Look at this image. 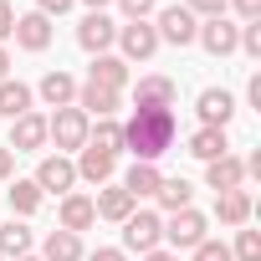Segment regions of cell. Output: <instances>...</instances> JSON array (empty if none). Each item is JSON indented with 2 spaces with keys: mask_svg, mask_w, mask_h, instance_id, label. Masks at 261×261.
Wrapping results in <instances>:
<instances>
[{
  "mask_svg": "<svg viewBox=\"0 0 261 261\" xmlns=\"http://www.w3.org/2000/svg\"><path fill=\"white\" fill-rule=\"evenodd\" d=\"M21 113H31V87L6 77V82H0V118H11V123H16Z\"/></svg>",
  "mask_w": 261,
  "mask_h": 261,
  "instance_id": "7402d4cb",
  "label": "cell"
},
{
  "mask_svg": "<svg viewBox=\"0 0 261 261\" xmlns=\"http://www.w3.org/2000/svg\"><path fill=\"white\" fill-rule=\"evenodd\" d=\"M195 261H230V246H225V241H210V236H205V241L195 246Z\"/></svg>",
  "mask_w": 261,
  "mask_h": 261,
  "instance_id": "4dcf8cb0",
  "label": "cell"
},
{
  "mask_svg": "<svg viewBox=\"0 0 261 261\" xmlns=\"http://www.w3.org/2000/svg\"><path fill=\"white\" fill-rule=\"evenodd\" d=\"M6 72H11V57H6V46H0V82H6Z\"/></svg>",
  "mask_w": 261,
  "mask_h": 261,
  "instance_id": "ab89813d",
  "label": "cell"
},
{
  "mask_svg": "<svg viewBox=\"0 0 261 261\" xmlns=\"http://www.w3.org/2000/svg\"><path fill=\"white\" fill-rule=\"evenodd\" d=\"M205 185L220 190V195H225V190H241V185H246V164H241L236 154H220V159L205 164Z\"/></svg>",
  "mask_w": 261,
  "mask_h": 261,
  "instance_id": "7c38bea8",
  "label": "cell"
},
{
  "mask_svg": "<svg viewBox=\"0 0 261 261\" xmlns=\"http://www.w3.org/2000/svg\"><path fill=\"white\" fill-rule=\"evenodd\" d=\"M16 41H21L26 51H46V46H51V21H46L41 11L16 16Z\"/></svg>",
  "mask_w": 261,
  "mask_h": 261,
  "instance_id": "5bb4252c",
  "label": "cell"
},
{
  "mask_svg": "<svg viewBox=\"0 0 261 261\" xmlns=\"http://www.w3.org/2000/svg\"><path fill=\"white\" fill-rule=\"evenodd\" d=\"M159 179H164V174H159L154 164H134V169L123 174V190L134 195V205H139V200H149V195H159Z\"/></svg>",
  "mask_w": 261,
  "mask_h": 261,
  "instance_id": "d6986e66",
  "label": "cell"
},
{
  "mask_svg": "<svg viewBox=\"0 0 261 261\" xmlns=\"http://www.w3.org/2000/svg\"><path fill=\"white\" fill-rule=\"evenodd\" d=\"M159 241H164V220L154 215V210H134V215H128L123 220V246L128 251H159Z\"/></svg>",
  "mask_w": 261,
  "mask_h": 261,
  "instance_id": "3957f363",
  "label": "cell"
},
{
  "mask_svg": "<svg viewBox=\"0 0 261 261\" xmlns=\"http://www.w3.org/2000/svg\"><path fill=\"white\" fill-rule=\"evenodd\" d=\"M190 200H195V190H190V179H159V205L174 215V210H190Z\"/></svg>",
  "mask_w": 261,
  "mask_h": 261,
  "instance_id": "83f0119b",
  "label": "cell"
},
{
  "mask_svg": "<svg viewBox=\"0 0 261 261\" xmlns=\"http://www.w3.org/2000/svg\"><path fill=\"white\" fill-rule=\"evenodd\" d=\"M154 36H159V41H169V46H190V41L200 36V21H195L185 6H164V11H159Z\"/></svg>",
  "mask_w": 261,
  "mask_h": 261,
  "instance_id": "277c9868",
  "label": "cell"
},
{
  "mask_svg": "<svg viewBox=\"0 0 261 261\" xmlns=\"http://www.w3.org/2000/svg\"><path fill=\"white\" fill-rule=\"evenodd\" d=\"M0 256H31V230L21 225V220H11V225H0Z\"/></svg>",
  "mask_w": 261,
  "mask_h": 261,
  "instance_id": "4316f807",
  "label": "cell"
},
{
  "mask_svg": "<svg viewBox=\"0 0 261 261\" xmlns=\"http://www.w3.org/2000/svg\"><path fill=\"white\" fill-rule=\"evenodd\" d=\"M118 46H123V57L149 62V57L159 51V36H154V26H149V21H128V26H118Z\"/></svg>",
  "mask_w": 261,
  "mask_h": 261,
  "instance_id": "52a82bcc",
  "label": "cell"
},
{
  "mask_svg": "<svg viewBox=\"0 0 261 261\" xmlns=\"http://www.w3.org/2000/svg\"><path fill=\"white\" fill-rule=\"evenodd\" d=\"M0 261H6V256H0Z\"/></svg>",
  "mask_w": 261,
  "mask_h": 261,
  "instance_id": "7bdbcfd3",
  "label": "cell"
},
{
  "mask_svg": "<svg viewBox=\"0 0 261 261\" xmlns=\"http://www.w3.org/2000/svg\"><path fill=\"white\" fill-rule=\"evenodd\" d=\"M195 41H200L210 57H230V51H236V41H241V26H230L225 16H215V21H205V26H200V36H195Z\"/></svg>",
  "mask_w": 261,
  "mask_h": 261,
  "instance_id": "9c48e42d",
  "label": "cell"
},
{
  "mask_svg": "<svg viewBox=\"0 0 261 261\" xmlns=\"http://www.w3.org/2000/svg\"><path fill=\"white\" fill-rule=\"evenodd\" d=\"M6 36H16V11L0 0V41H6Z\"/></svg>",
  "mask_w": 261,
  "mask_h": 261,
  "instance_id": "e575fe53",
  "label": "cell"
},
{
  "mask_svg": "<svg viewBox=\"0 0 261 261\" xmlns=\"http://www.w3.org/2000/svg\"><path fill=\"white\" fill-rule=\"evenodd\" d=\"M230 118H236V97L225 87H205L200 92V123L205 128H225Z\"/></svg>",
  "mask_w": 261,
  "mask_h": 261,
  "instance_id": "8fae6325",
  "label": "cell"
},
{
  "mask_svg": "<svg viewBox=\"0 0 261 261\" xmlns=\"http://www.w3.org/2000/svg\"><path fill=\"white\" fill-rule=\"evenodd\" d=\"M230 261H261V236H256V230H241V236H236Z\"/></svg>",
  "mask_w": 261,
  "mask_h": 261,
  "instance_id": "f546056e",
  "label": "cell"
},
{
  "mask_svg": "<svg viewBox=\"0 0 261 261\" xmlns=\"http://www.w3.org/2000/svg\"><path fill=\"white\" fill-rule=\"evenodd\" d=\"M72 185H77V164H72V159H62V154L41 159V169H36V190H41V195H46V190H51V195H67Z\"/></svg>",
  "mask_w": 261,
  "mask_h": 261,
  "instance_id": "ba28073f",
  "label": "cell"
},
{
  "mask_svg": "<svg viewBox=\"0 0 261 261\" xmlns=\"http://www.w3.org/2000/svg\"><path fill=\"white\" fill-rule=\"evenodd\" d=\"M134 97H139V108H174V97H179V87H174L169 77H139V87H134Z\"/></svg>",
  "mask_w": 261,
  "mask_h": 261,
  "instance_id": "2e32d148",
  "label": "cell"
},
{
  "mask_svg": "<svg viewBox=\"0 0 261 261\" xmlns=\"http://www.w3.org/2000/svg\"><path fill=\"white\" fill-rule=\"evenodd\" d=\"M164 241L174 246V256H179V251H195V246L205 241V215H200V210H174L169 225H164Z\"/></svg>",
  "mask_w": 261,
  "mask_h": 261,
  "instance_id": "5b68a950",
  "label": "cell"
},
{
  "mask_svg": "<svg viewBox=\"0 0 261 261\" xmlns=\"http://www.w3.org/2000/svg\"><path fill=\"white\" fill-rule=\"evenodd\" d=\"M118 6H123L128 21H149V16L159 11V0H118Z\"/></svg>",
  "mask_w": 261,
  "mask_h": 261,
  "instance_id": "d6a6232c",
  "label": "cell"
},
{
  "mask_svg": "<svg viewBox=\"0 0 261 261\" xmlns=\"http://www.w3.org/2000/svg\"><path fill=\"white\" fill-rule=\"evenodd\" d=\"M41 97H46L51 108H72V102H77V82L57 67V72H46V77H41Z\"/></svg>",
  "mask_w": 261,
  "mask_h": 261,
  "instance_id": "44dd1931",
  "label": "cell"
},
{
  "mask_svg": "<svg viewBox=\"0 0 261 261\" xmlns=\"http://www.w3.org/2000/svg\"><path fill=\"white\" fill-rule=\"evenodd\" d=\"M118 41V26L102 16V11H87L82 16V26H77V46L82 51H92V57H108V46Z\"/></svg>",
  "mask_w": 261,
  "mask_h": 261,
  "instance_id": "8992f818",
  "label": "cell"
},
{
  "mask_svg": "<svg viewBox=\"0 0 261 261\" xmlns=\"http://www.w3.org/2000/svg\"><path fill=\"white\" fill-rule=\"evenodd\" d=\"M82 6H92V11H102V6H108V0H82Z\"/></svg>",
  "mask_w": 261,
  "mask_h": 261,
  "instance_id": "60d3db41",
  "label": "cell"
},
{
  "mask_svg": "<svg viewBox=\"0 0 261 261\" xmlns=\"http://www.w3.org/2000/svg\"><path fill=\"white\" fill-rule=\"evenodd\" d=\"M92 210H97L102 220H118V225H123L128 215H134V195H128L123 185H102L97 200H92Z\"/></svg>",
  "mask_w": 261,
  "mask_h": 261,
  "instance_id": "4fadbf2b",
  "label": "cell"
},
{
  "mask_svg": "<svg viewBox=\"0 0 261 261\" xmlns=\"http://www.w3.org/2000/svg\"><path fill=\"white\" fill-rule=\"evenodd\" d=\"M215 215H220L225 225H246V220H251V195H246V190H225V195L215 200Z\"/></svg>",
  "mask_w": 261,
  "mask_h": 261,
  "instance_id": "cb8c5ba5",
  "label": "cell"
},
{
  "mask_svg": "<svg viewBox=\"0 0 261 261\" xmlns=\"http://www.w3.org/2000/svg\"><path fill=\"white\" fill-rule=\"evenodd\" d=\"M87 149L118 154V149H123V123H113V118H97V128H87Z\"/></svg>",
  "mask_w": 261,
  "mask_h": 261,
  "instance_id": "484cf974",
  "label": "cell"
},
{
  "mask_svg": "<svg viewBox=\"0 0 261 261\" xmlns=\"http://www.w3.org/2000/svg\"><path fill=\"white\" fill-rule=\"evenodd\" d=\"M87 82L123 92V82H128V62H123V57H97V62H92V72H87Z\"/></svg>",
  "mask_w": 261,
  "mask_h": 261,
  "instance_id": "ffe728a7",
  "label": "cell"
},
{
  "mask_svg": "<svg viewBox=\"0 0 261 261\" xmlns=\"http://www.w3.org/2000/svg\"><path fill=\"white\" fill-rule=\"evenodd\" d=\"M87 113L72 102V108H57L51 118H46V139H57V149H82L87 144Z\"/></svg>",
  "mask_w": 261,
  "mask_h": 261,
  "instance_id": "7a4b0ae2",
  "label": "cell"
},
{
  "mask_svg": "<svg viewBox=\"0 0 261 261\" xmlns=\"http://www.w3.org/2000/svg\"><path fill=\"white\" fill-rule=\"evenodd\" d=\"M190 154L195 159H220V154H230V144H225V128H200V134H190Z\"/></svg>",
  "mask_w": 261,
  "mask_h": 261,
  "instance_id": "603a6c76",
  "label": "cell"
},
{
  "mask_svg": "<svg viewBox=\"0 0 261 261\" xmlns=\"http://www.w3.org/2000/svg\"><path fill=\"white\" fill-rule=\"evenodd\" d=\"M87 261H128V256H123V251H118V246H97V251H92V256H87Z\"/></svg>",
  "mask_w": 261,
  "mask_h": 261,
  "instance_id": "8d00e7d4",
  "label": "cell"
},
{
  "mask_svg": "<svg viewBox=\"0 0 261 261\" xmlns=\"http://www.w3.org/2000/svg\"><path fill=\"white\" fill-rule=\"evenodd\" d=\"M174 144V108H134V118L123 123V149H134L139 164H154Z\"/></svg>",
  "mask_w": 261,
  "mask_h": 261,
  "instance_id": "6da1fadb",
  "label": "cell"
},
{
  "mask_svg": "<svg viewBox=\"0 0 261 261\" xmlns=\"http://www.w3.org/2000/svg\"><path fill=\"white\" fill-rule=\"evenodd\" d=\"M225 6H236L246 21H261V0H225Z\"/></svg>",
  "mask_w": 261,
  "mask_h": 261,
  "instance_id": "d590c367",
  "label": "cell"
},
{
  "mask_svg": "<svg viewBox=\"0 0 261 261\" xmlns=\"http://www.w3.org/2000/svg\"><path fill=\"white\" fill-rule=\"evenodd\" d=\"M0 179H11V149L0 144Z\"/></svg>",
  "mask_w": 261,
  "mask_h": 261,
  "instance_id": "74e56055",
  "label": "cell"
},
{
  "mask_svg": "<svg viewBox=\"0 0 261 261\" xmlns=\"http://www.w3.org/2000/svg\"><path fill=\"white\" fill-rule=\"evenodd\" d=\"M113 169H118V154H102V149H87V144H82L77 179H87V185H108V179H113Z\"/></svg>",
  "mask_w": 261,
  "mask_h": 261,
  "instance_id": "9a60e30c",
  "label": "cell"
},
{
  "mask_svg": "<svg viewBox=\"0 0 261 261\" xmlns=\"http://www.w3.org/2000/svg\"><path fill=\"white\" fill-rule=\"evenodd\" d=\"M21 261H41V256H21Z\"/></svg>",
  "mask_w": 261,
  "mask_h": 261,
  "instance_id": "b9f144b4",
  "label": "cell"
},
{
  "mask_svg": "<svg viewBox=\"0 0 261 261\" xmlns=\"http://www.w3.org/2000/svg\"><path fill=\"white\" fill-rule=\"evenodd\" d=\"M77 108H82L87 118H92V113H97V118H113V113H118V92H113V87H97V82H82V87H77Z\"/></svg>",
  "mask_w": 261,
  "mask_h": 261,
  "instance_id": "e0dca14e",
  "label": "cell"
},
{
  "mask_svg": "<svg viewBox=\"0 0 261 261\" xmlns=\"http://www.w3.org/2000/svg\"><path fill=\"white\" fill-rule=\"evenodd\" d=\"M185 11H190L195 21H200V16L215 21V16H225V0H185Z\"/></svg>",
  "mask_w": 261,
  "mask_h": 261,
  "instance_id": "1f68e13d",
  "label": "cell"
},
{
  "mask_svg": "<svg viewBox=\"0 0 261 261\" xmlns=\"http://www.w3.org/2000/svg\"><path fill=\"white\" fill-rule=\"evenodd\" d=\"M11 210H16V215H36V210H41L36 179H16V185H11Z\"/></svg>",
  "mask_w": 261,
  "mask_h": 261,
  "instance_id": "f1b7e54d",
  "label": "cell"
},
{
  "mask_svg": "<svg viewBox=\"0 0 261 261\" xmlns=\"http://www.w3.org/2000/svg\"><path fill=\"white\" fill-rule=\"evenodd\" d=\"M72 6H77V0H36V11H41L46 21H51V16H67Z\"/></svg>",
  "mask_w": 261,
  "mask_h": 261,
  "instance_id": "836d02e7",
  "label": "cell"
},
{
  "mask_svg": "<svg viewBox=\"0 0 261 261\" xmlns=\"http://www.w3.org/2000/svg\"><path fill=\"white\" fill-rule=\"evenodd\" d=\"M92 220H97V210H92V195H62V230L82 236Z\"/></svg>",
  "mask_w": 261,
  "mask_h": 261,
  "instance_id": "ac0fdd59",
  "label": "cell"
},
{
  "mask_svg": "<svg viewBox=\"0 0 261 261\" xmlns=\"http://www.w3.org/2000/svg\"><path fill=\"white\" fill-rule=\"evenodd\" d=\"M144 261H179L174 251H144Z\"/></svg>",
  "mask_w": 261,
  "mask_h": 261,
  "instance_id": "f35d334b",
  "label": "cell"
},
{
  "mask_svg": "<svg viewBox=\"0 0 261 261\" xmlns=\"http://www.w3.org/2000/svg\"><path fill=\"white\" fill-rule=\"evenodd\" d=\"M41 261H82V236H72V230H51Z\"/></svg>",
  "mask_w": 261,
  "mask_h": 261,
  "instance_id": "d4e9b609",
  "label": "cell"
},
{
  "mask_svg": "<svg viewBox=\"0 0 261 261\" xmlns=\"http://www.w3.org/2000/svg\"><path fill=\"white\" fill-rule=\"evenodd\" d=\"M46 144V118L41 113H21L16 123H11V149L16 154H36Z\"/></svg>",
  "mask_w": 261,
  "mask_h": 261,
  "instance_id": "30bf717a",
  "label": "cell"
}]
</instances>
